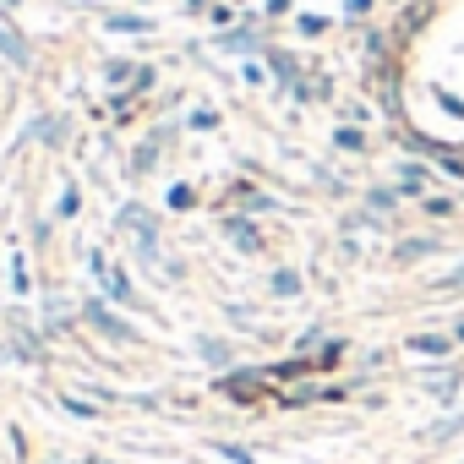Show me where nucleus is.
<instances>
[{
  "mask_svg": "<svg viewBox=\"0 0 464 464\" xmlns=\"http://www.w3.org/2000/svg\"><path fill=\"white\" fill-rule=\"evenodd\" d=\"M110 28H121V34H142L148 23H137V17H110Z\"/></svg>",
  "mask_w": 464,
  "mask_h": 464,
  "instance_id": "obj_9",
  "label": "nucleus"
},
{
  "mask_svg": "<svg viewBox=\"0 0 464 464\" xmlns=\"http://www.w3.org/2000/svg\"><path fill=\"white\" fill-rule=\"evenodd\" d=\"M420 148H426V153H431V159H437V164H442L448 175H464V159H459V153H448L442 142H420Z\"/></svg>",
  "mask_w": 464,
  "mask_h": 464,
  "instance_id": "obj_3",
  "label": "nucleus"
},
{
  "mask_svg": "<svg viewBox=\"0 0 464 464\" xmlns=\"http://www.w3.org/2000/svg\"><path fill=\"white\" fill-rule=\"evenodd\" d=\"M453 388H459V377H453V372H442V377H431V393H437V399H453Z\"/></svg>",
  "mask_w": 464,
  "mask_h": 464,
  "instance_id": "obj_7",
  "label": "nucleus"
},
{
  "mask_svg": "<svg viewBox=\"0 0 464 464\" xmlns=\"http://www.w3.org/2000/svg\"><path fill=\"white\" fill-rule=\"evenodd\" d=\"M0 55H12V61H23V44H17V39H6V34H0Z\"/></svg>",
  "mask_w": 464,
  "mask_h": 464,
  "instance_id": "obj_10",
  "label": "nucleus"
},
{
  "mask_svg": "<svg viewBox=\"0 0 464 464\" xmlns=\"http://www.w3.org/2000/svg\"><path fill=\"white\" fill-rule=\"evenodd\" d=\"M274 290H279V295H295V290H301V279H295V274H274Z\"/></svg>",
  "mask_w": 464,
  "mask_h": 464,
  "instance_id": "obj_8",
  "label": "nucleus"
},
{
  "mask_svg": "<svg viewBox=\"0 0 464 464\" xmlns=\"http://www.w3.org/2000/svg\"><path fill=\"white\" fill-rule=\"evenodd\" d=\"M459 339H464V323H459Z\"/></svg>",
  "mask_w": 464,
  "mask_h": 464,
  "instance_id": "obj_13",
  "label": "nucleus"
},
{
  "mask_svg": "<svg viewBox=\"0 0 464 464\" xmlns=\"http://www.w3.org/2000/svg\"><path fill=\"white\" fill-rule=\"evenodd\" d=\"M88 317H93V323H99V328H104V334H115V339H131V328H126V323H115V317H110V312H104V306H93V312H88Z\"/></svg>",
  "mask_w": 464,
  "mask_h": 464,
  "instance_id": "obj_4",
  "label": "nucleus"
},
{
  "mask_svg": "<svg viewBox=\"0 0 464 464\" xmlns=\"http://www.w3.org/2000/svg\"><path fill=\"white\" fill-rule=\"evenodd\" d=\"M93 274L104 279V290H110L115 301H131V285H126V274H115V268H110L104 257H93Z\"/></svg>",
  "mask_w": 464,
  "mask_h": 464,
  "instance_id": "obj_1",
  "label": "nucleus"
},
{
  "mask_svg": "<svg viewBox=\"0 0 464 464\" xmlns=\"http://www.w3.org/2000/svg\"><path fill=\"white\" fill-rule=\"evenodd\" d=\"M224 459H229V464H252V453H246V448H224Z\"/></svg>",
  "mask_w": 464,
  "mask_h": 464,
  "instance_id": "obj_11",
  "label": "nucleus"
},
{
  "mask_svg": "<svg viewBox=\"0 0 464 464\" xmlns=\"http://www.w3.org/2000/svg\"><path fill=\"white\" fill-rule=\"evenodd\" d=\"M229 236H236V241H241L246 252H257V246H263V241H257V229H252L246 218H236V224H229Z\"/></svg>",
  "mask_w": 464,
  "mask_h": 464,
  "instance_id": "obj_5",
  "label": "nucleus"
},
{
  "mask_svg": "<svg viewBox=\"0 0 464 464\" xmlns=\"http://www.w3.org/2000/svg\"><path fill=\"white\" fill-rule=\"evenodd\" d=\"M399 180H404V191H426V169H420V164H404Z\"/></svg>",
  "mask_w": 464,
  "mask_h": 464,
  "instance_id": "obj_6",
  "label": "nucleus"
},
{
  "mask_svg": "<svg viewBox=\"0 0 464 464\" xmlns=\"http://www.w3.org/2000/svg\"><path fill=\"white\" fill-rule=\"evenodd\" d=\"M410 350H415V355H442V361H448V350H453V344H448V334H415V339H410Z\"/></svg>",
  "mask_w": 464,
  "mask_h": 464,
  "instance_id": "obj_2",
  "label": "nucleus"
},
{
  "mask_svg": "<svg viewBox=\"0 0 464 464\" xmlns=\"http://www.w3.org/2000/svg\"><path fill=\"white\" fill-rule=\"evenodd\" d=\"M344 12H350V17H361V12H372V0H350Z\"/></svg>",
  "mask_w": 464,
  "mask_h": 464,
  "instance_id": "obj_12",
  "label": "nucleus"
}]
</instances>
